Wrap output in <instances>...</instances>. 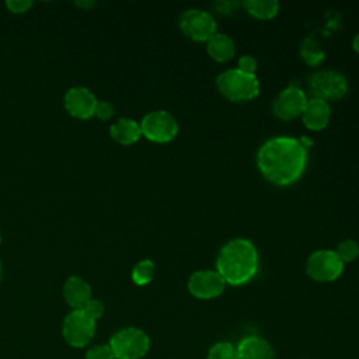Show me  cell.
<instances>
[{"instance_id":"obj_1","label":"cell","mask_w":359,"mask_h":359,"mask_svg":"<svg viewBox=\"0 0 359 359\" xmlns=\"http://www.w3.org/2000/svg\"><path fill=\"white\" fill-rule=\"evenodd\" d=\"M307 149L292 136H275L261 144L257 165L261 174L275 185H290L304 172Z\"/></svg>"},{"instance_id":"obj_2","label":"cell","mask_w":359,"mask_h":359,"mask_svg":"<svg viewBox=\"0 0 359 359\" xmlns=\"http://www.w3.org/2000/svg\"><path fill=\"white\" fill-rule=\"evenodd\" d=\"M259 265V257L252 241L247 238H233L219 251L216 271L226 283L238 286L251 280Z\"/></svg>"},{"instance_id":"obj_3","label":"cell","mask_w":359,"mask_h":359,"mask_svg":"<svg viewBox=\"0 0 359 359\" xmlns=\"http://www.w3.org/2000/svg\"><path fill=\"white\" fill-rule=\"evenodd\" d=\"M219 93L234 102L254 100L259 94V81L255 74H245L241 70L227 69L216 77Z\"/></svg>"},{"instance_id":"obj_4","label":"cell","mask_w":359,"mask_h":359,"mask_svg":"<svg viewBox=\"0 0 359 359\" xmlns=\"http://www.w3.org/2000/svg\"><path fill=\"white\" fill-rule=\"evenodd\" d=\"M109 346L115 359H140L150 348V338L140 328L125 327L111 337Z\"/></svg>"},{"instance_id":"obj_5","label":"cell","mask_w":359,"mask_h":359,"mask_svg":"<svg viewBox=\"0 0 359 359\" xmlns=\"http://www.w3.org/2000/svg\"><path fill=\"white\" fill-rule=\"evenodd\" d=\"M140 123L142 136L154 143H167L178 133V123L174 115L165 109L147 112Z\"/></svg>"},{"instance_id":"obj_6","label":"cell","mask_w":359,"mask_h":359,"mask_svg":"<svg viewBox=\"0 0 359 359\" xmlns=\"http://www.w3.org/2000/svg\"><path fill=\"white\" fill-rule=\"evenodd\" d=\"M309 88L313 98H320L328 102L346 94L348 81L339 72L320 70L309 77Z\"/></svg>"},{"instance_id":"obj_7","label":"cell","mask_w":359,"mask_h":359,"mask_svg":"<svg viewBox=\"0 0 359 359\" xmlns=\"http://www.w3.org/2000/svg\"><path fill=\"white\" fill-rule=\"evenodd\" d=\"M344 262L332 250H317L306 262L307 275L316 282H332L344 272Z\"/></svg>"},{"instance_id":"obj_8","label":"cell","mask_w":359,"mask_h":359,"mask_svg":"<svg viewBox=\"0 0 359 359\" xmlns=\"http://www.w3.org/2000/svg\"><path fill=\"white\" fill-rule=\"evenodd\" d=\"M95 323L83 310H72L63 320L62 334L73 348H83L95 335Z\"/></svg>"},{"instance_id":"obj_9","label":"cell","mask_w":359,"mask_h":359,"mask_svg":"<svg viewBox=\"0 0 359 359\" xmlns=\"http://www.w3.org/2000/svg\"><path fill=\"white\" fill-rule=\"evenodd\" d=\"M182 34L196 42H208L216 34V20L201 8H188L180 17Z\"/></svg>"},{"instance_id":"obj_10","label":"cell","mask_w":359,"mask_h":359,"mask_svg":"<svg viewBox=\"0 0 359 359\" xmlns=\"http://www.w3.org/2000/svg\"><path fill=\"white\" fill-rule=\"evenodd\" d=\"M307 102L306 93L294 83L283 88L272 102V112L282 121H292L302 115Z\"/></svg>"},{"instance_id":"obj_11","label":"cell","mask_w":359,"mask_h":359,"mask_svg":"<svg viewBox=\"0 0 359 359\" xmlns=\"http://www.w3.org/2000/svg\"><path fill=\"white\" fill-rule=\"evenodd\" d=\"M224 279L216 269H201L188 279L189 293L201 300H209L220 296L226 287Z\"/></svg>"},{"instance_id":"obj_12","label":"cell","mask_w":359,"mask_h":359,"mask_svg":"<svg viewBox=\"0 0 359 359\" xmlns=\"http://www.w3.org/2000/svg\"><path fill=\"white\" fill-rule=\"evenodd\" d=\"M98 100L95 95L83 86L70 87L63 98L66 111L79 119H88L94 115Z\"/></svg>"},{"instance_id":"obj_13","label":"cell","mask_w":359,"mask_h":359,"mask_svg":"<svg viewBox=\"0 0 359 359\" xmlns=\"http://www.w3.org/2000/svg\"><path fill=\"white\" fill-rule=\"evenodd\" d=\"M302 121L310 130L324 129L331 119V107L327 101L320 98H310L302 112Z\"/></svg>"},{"instance_id":"obj_14","label":"cell","mask_w":359,"mask_h":359,"mask_svg":"<svg viewBox=\"0 0 359 359\" xmlns=\"http://www.w3.org/2000/svg\"><path fill=\"white\" fill-rule=\"evenodd\" d=\"M63 297L73 310H81L93 297L91 286L80 276H70L63 285Z\"/></svg>"},{"instance_id":"obj_15","label":"cell","mask_w":359,"mask_h":359,"mask_svg":"<svg viewBox=\"0 0 359 359\" xmlns=\"http://www.w3.org/2000/svg\"><path fill=\"white\" fill-rule=\"evenodd\" d=\"M236 349L238 359H275L272 346L257 335L243 338Z\"/></svg>"},{"instance_id":"obj_16","label":"cell","mask_w":359,"mask_h":359,"mask_svg":"<svg viewBox=\"0 0 359 359\" xmlns=\"http://www.w3.org/2000/svg\"><path fill=\"white\" fill-rule=\"evenodd\" d=\"M109 135L119 144H123V146L133 144L142 136L140 123L132 118H121L111 125Z\"/></svg>"},{"instance_id":"obj_17","label":"cell","mask_w":359,"mask_h":359,"mask_svg":"<svg viewBox=\"0 0 359 359\" xmlns=\"http://www.w3.org/2000/svg\"><path fill=\"white\" fill-rule=\"evenodd\" d=\"M206 50H208V55L213 60H216L219 63H223V62L230 60L234 56L236 45H234V41L229 35L216 32L206 42Z\"/></svg>"},{"instance_id":"obj_18","label":"cell","mask_w":359,"mask_h":359,"mask_svg":"<svg viewBox=\"0 0 359 359\" xmlns=\"http://www.w3.org/2000/svg\"><path fill=\"white\" fill-rule=\"evenodd\" d=\"M243 6L248 14L258 20H271L279 13V3L276 0H245Z\"/></svg>"},{"instance_id":"obj_19","label":"cell","mask_w":359,"mask_h":359,"mask_svg":"<svg viewBox=\"0 0 359 359\" xmlns=\"http://www.w3.org/2000/svg\"><path fill=\"white\" fill-rule=\"evenodd\" d=\"M299 50H300L302 59L310 66H317L324 59V50L314 38H306L300 43Z\"/></svg>"},{"instance_id":"obj_20","label":"cell","mask_w":359,"mask_h":359,"mask_svg":"<svg viewBox=\"0 0 359 359\" xmlns=\"http://www.w3.org/2000/svg\"><path fill=\"white\" fill-rule=\"evenodd\" d=\"M154 269H156V266L151 259H142L133 266L130 278L135 285L144 286L151 282V279L154 276Z\"/></svg>"},{"instance_id":"obj_21","label":"cell","mask_w":359,"mask_h":359,"mask_svg":"<svg viewBox=\"0 0 359 359\" xmlns=\"http://www.w3.org/2000/svg\"><path fill=\"white\" fill-rule=\"evenodd\" d=\"M335 254L344 264L352 262L359 257V243L352 238H346L337 245Z\"/></svg>"},{"instance_id":"obj_22","label":"cell","mask_w":359,"mask_h":359,"mask_svg":"<svg viewBox=\"0 0 359 359\" xmlns=\"http://www.w3.org/2000/svg\"><path fill=\"white\" fill-rule=\"evenodd\" d=\"M208 359H238L237 349L230 342H216L208 352Z\"/></svg>"},{"instance_id":"obj_23","label":"cell","mask_w":359,"mask_h":359,"mask_svg":"<svg viewBox=\"0 0 359 359\" xmlns=\"http://www.w3.org/2000/svg\"><path fill=\"white\" fill-rule=\"evenodd\" d=\"M86 359H115V356L109 344H102L90 348L86 353Z\"/></svg>"},{"instance_id":"obj_24","label":"cell","mask_w":359,"mask_h":359,"mask_svg":"<svg viewBox=\"0 0 359 359\" xmlns=\"http://www.w3.org/2000/svg\"><path fill=\"white\" fill-rule=\"evenodd\" d=\"M258 67V62L254 56L251 55H243L238 57V63H237V69L241 70L245 74H255Z\"/></svg>"},{"instance_id":"obj_25","label":"cell","mask_w":359,"mask_h":359,"mask_svg":"<svg viewBox=\"0 0 359 359\" xmlns=\"http://www.w3.org/2000/svg\"><path fill=\"white\" fill-rule=\"evenodd\" d=\"M90 318H93L94 321H97L98 318L102 317L104 314V304L102 302L97 300V299H91L83 309H81Z\"/></svg>"},{"instance_id":"obj_26","label":"cell","mask_w":359,"mask_h":359,"mask_svg":"<svg viewBox=\"0 0 359 359\" xmlns=\"http://www.w3.org/2000/svg\"><path fill=\"white\" fill-rule=\"evenodd\" d=\"M94 115L102 121L109 119L114 115V107L109 101H98Z\"/></svg>"},{"instance_id":"obj_27","label":"cell","mask_w":359,"mask_h":359,"mask_svg":"<svg viewBox=\"0 0 359 359\" xmlns=\"http://www.w3.org/2000/svg\"><path fill=\"white\" fill-rule=\"evenodd\" d=\"M6 6L11 13L21 14L28 11V8L32 6V1L31 0H7Z\"/></svg>"},{"instance_id":"obj_28","label":"cell","mask_w":359,"mask_h":359,"mask_svg":"<svg viewBox=\"0 0 359 359\" xmlns=\"http://www.w3.org/2000/svg\"><path fill=\"white\" fill-rule=\"evenodd\" d=\"M74 4L79 7V8H81V10H91L94 6H95V1L94 0H87V1H81V0H79V1H74Z\"/></svg>"},{"instance_id":"obj_29","label":"cell","mask_w":359,"mask_h":359,"mask_svg":"<svg viewBox=\"0 0 359 359\" xmlns=\"http://www.w3.org/2000/svg\"><path fill=\"white\" fill-rule=\"evenodd\" d=\"M352 48H353V50L359 55V34H356V35L353 36V39H352Z\"/></svg>"},{"instance_id":"obj_30","label":"cell","mask_w":359,"mask_h":359,"mask_svg":"<svg viewBox=\"0 0 359 359\" xmlns=\"http://www.w3.org/2000/svg\"><path fill=\"white\" fill-rule=\"evenodd\" d=\"M1 278H3V265H1V261H0V282H1Z\"/></svg>"},{"instance_id":"obj_31","label":"cell","mask_w":359,"mask_h":359,"mask_svg":"<svg viewBox=\"0 0 359 359\" xmlns=\"http://www.w3.org/2000/svg\"><path fill=\"white\" fill-rule=\"evenodd\" d=\"M0 244H1V233H0Z\"/></svg>"}]
</instances>
